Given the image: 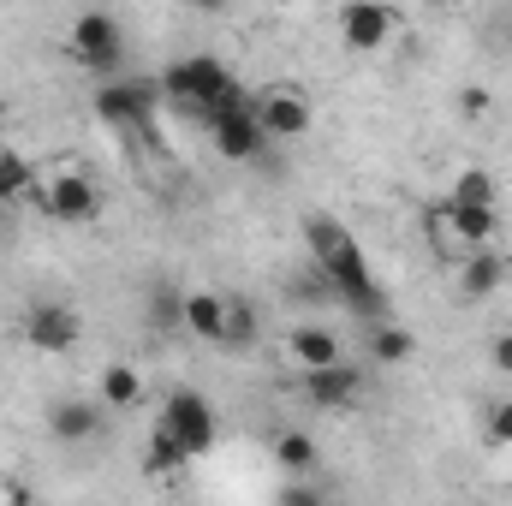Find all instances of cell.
Masks as SVG:
<instances>
[{
    "label": "cell",
    "instance_id": "6da1fadb",
    "mask_svg": "<svg viewBox=\"0 0 512 506\" xmlns=\"http://www.w3.org/2000/svg\"><path fill=\"white\" fill-rule=\"evenodd\" d=\"M304 245H310L322 280L334 286V298H340L352 316H364L370 328L393 322V298H387V286L376 280L370 256H364V245L352 239L346 221H334V215H304Z\"/></svg>",
    "mask_w": 512,
    "mask_h": 506
},
{
    "label": "cell",
    "instance_id": "7a4b0ae2",
    "mask_svg": "<svg viewBox=\"0 0 512 506\" xmlns=\"http://www.w3.org/2000/svg\"><path fill=\"white\" fill-rule=\"evenodd\" d=\"M161 102L173 108H191L197 120H215V114H233V108H251V90L215 60V54H185L161 72Z\"/></svg>",
    "mask_w": 512,
    "mask_h": 506
},
{
    "label": "cell",
    "instance_id": "3957f363",
    "mask_svg": "<svg viewBox=\"0 0 512 506\" xmlns=\"http://www.w3.org/2000/svg\"><path fill=\"white\" fill-rule=\"evenodd\" d=\"M155 429L173 435L185 459H203V453H215V441H221V411H215L197 387H173V393L161 399V411H155Z\"/></svg>",
    "mask_w": 512,
    "mask_h": 506
},
{
    "label": "cell",
    "instance_id": "277c9868",
    "mask_svg": "<svg viewBox=\"0 0 512 506\" xmlns=\"http://www.w3.org/2000/svg\"><path fill=\"white\" fill-rule=\"evenodd\" d=\"M66 48H72V60H78L84 72L108 78V72H120V60H126V24H120L114 12H78Z\"/></svg>",
    "mask_w": 512,
    "mask_h": 506
},
{
    "label": "cell",
    "instance_id": "5b68a950",
    "mask_svg": "<svg viewBox=\"0 0 512 506\" xmlns=\"http://www.w3.org/2000/svg\"><path fill=\"white\" fill-rule=\"evenodd\" d=\"M251 114H256V126H262L268 143H298L304 131L316 126L310 96H304V90H292V84H268V90H256Z\"/></svg>",
    "mask_w": 512,
    "mask_h": 506
},
{
    "label": "cell",
    "instance_id": "8992f818",
    "mask_svg": "<svg viewBox=\"0 0 512 506\" xmlns=\"http://www.w3.org/2000/svg\"><path fill=\"white\" fill-rule=\"evenodd\" d=\"M36 197H42V209H48L60 227H90V221L102 215V191H96V179L78 173V167H60L48 185H36Z\"/></svg>",
    "mask_w": 512,
    "mask_h": 506
},
{
    "label": "cell",
    "instance_id": "52a82bcc",
    "mask_svg": "<svg viewBox=\"0 0 512 506\" xmlns=\"http://www.w3.org/2000/svg\"><path fill=\"white\" fill-rule=\"evenodd\" d=\"M78 340H84V316H78L66 298H36V304L24 310V346H30V352L60 358V352H72Z\"/></svg>",
    "mask_w": 512,
    "mask_h": 506
},
{
    "label": "cell",
    "instance_id": "ba28073f",
    "mask_svg": "<svg viewBox=\"0 0 512 506\" xmlns=\"http://www.w3.org/2000/svg\"><path fill=\"white\" fill-rule=\"evenodd\" d=\"M155 102H161V84H149V78H126V84L114 78V84L96 90V114L108 126H149Z\"/></svg>",
    "mask_w": 512,
    "mask_h": 506
},
{
    "label": "cell",
    "instance_id": "9c48e42d",
    "mask_svg": "<svg viewBox=\"0 0 512 506\" xmlns=\"http://www.w3.org/2000/svg\"><path fill=\"white\" fill-rule=\"evenodd\" d=\"M393 30H399V12H393V6H376V0H352V6H340V42L358 48V54L387 48Z\"/></svg>",
    "mask_w": 512,
    "mask_h": 506
},
{
    "label": "cell",
    "instance_id": "30bf717a",
    "mask_svg": "<svg viewBox=\"0 0 512 506\" xmlns=\"http://www.w3.org/2000/svg\"><path fill=\"white\" fill-rule=\"evenodd\" d=\"M209 143H215L221 161H256L268 137H262L251 108H233V114H215V120H209Z\"/></svg>",
    "mask_w": 512,
    "mask_h": 506
},
{
    "label": "cell",
    "instance_id": "8fae6325",
    "mask_svg": "<svg viewBox=\"0 0 512 506\" xmlns=\"http://www.w3.org/2000/svg\"><path fill=\"white\" fill-rule=\"evenodd\" d=\"M102 429H108V405H102V399H60V405L48 411V435L66 441V447H84V441H96Z\"/></svg>",
    "mask_w": 512,
    "mask_h": 506
},
{
    "label": "cell",
    "instance_id": "7c38bea8",
    "mask_svg": "<svg viewBox=\"0 0 512 506\" xmlns=\"http://www.w3.org/2000/svg\"><path fill=\"white\" fill-rule=\"evenodd\" d=\"M435 209H441V221L453 227V239H459L465 256L495 251V239H501V209H459V203H435Z\"/></svg>",
    "mask_w": 512,
    "mask_h": 506
},
{
    "label": "cell",
    "instance_id": "4fadbf2b",
    "mask_svg": "<svg viewBox=\"0 0 512 506\" xmlns=\"http://www.w3.org/2000/svg\"><path fill=\"white\" fill-rule=\"evenodd\" d=\"M358 387H364V376L340 358V364H328V370H310V376H304V399H310V405H322V411H340V405H352V399H358Z\"/></svg>",
    "mask_w": 512,
    "mask_h": 506
},
{
    "label": "cell",
    "instance_id": "5bb4252c",
    "mask_svg": "<svg viewBox=\"0 0 512 506\" xmlns=\"http://www.w3.org/2000/svg\"><path fill=\"white\" fill-rule=\"evenodd\" d=\"M179 328L191 340H209V346H227V298L215 292H185V310H179Z\"/></svg>",
    "mask_w": 512,
    "mask_h": 506
},
{
    "label": "cell",
    "instance_id": "9a60e30c",
    "mask_svg": "<svg viewBox=\"0 0 512 506\" xmlns=\"http://www.w3.org/2000/svg\"><path fill=\"white\" fill-rule=\"evenodd\" d=\"M286 358L298 364V376H310V370L340 364L346 352H340V340H334L328 328H292V334H286Z\"/></svg>",
    "mask_w": 512,
    "mask_h": 506
},
{
    "label": "cell",
    "instance_id": "2e32d148",
    "mask_svg": "<svg viewBox=\"0 0 512 506\" xmlns=\"http://www.w3.org/2000/svg\"><path fill=\"white\" fill-rule=\"evenodd\" d=\"M507 280V256L501 251H477L459 262V298H471V304H483V298H495V286Z\"/></svg>",
    "mask_w": 512,
    "mask_h": 506
},
{
    "label": "cell",
    "instance_id": "e0dca14e",
    "mask_svg": "<svg viewBox=\"0 0 512 506\" xmlns=\"http://www.w3.org/2000/svg\"><path fill=\"white\" fill-rule=\"evenodd\" d=\"M447 203H459V209H501V179L489 167H459L453 185H447Z\"/></svg>",
    "mask_w": 512,
    "mask_h": 506
},
{
    "label": "cell",
    "instance_id": "ac0fdd59",
    "mask_svg": "<svg viewBox=\"0 0 512 506\" xmlns=\"http://www.w3.org/2000/svg\"><path fill=\"white\" fill-rule=\"evenodd\" d=\"M274 465H280L292 483H304V477L316 471V441H310V429H280V435H274Z\"/></svg>",
    "mask_w": 512,
    "mask_h": 506
},
{
    "label": "cell",
    "instance_id": "d6986e66",
    "mask_svg": "<svg viewBox=\"0 0 512 506\" xmlns=\"http://www.w3.org/2000/svg\"><path fill=\"white\" fill-rule=\"evenodd\" d=\"M411 352H417V334H411L405 322H382V328H370V358H376L382 370H399Z\"/></svg>",
    "mask_w": 512,
    "mask_h": 506
},
{
    "label": "cell",
    "instance_id": "ffe728a7",
    "mask_svg": "<svg viewBox=\"0 0 512 506\" xmlns=\"http://www.w3.org/2000/svg\"><path fill=\"white\" fill-rule=\"evenodd\" d=\"M18 197H36V173L24 155L0 149V203H18Z\"/></svg>",
    "mask_w": 512,
    "mask_h": 506
},
{
    "label": "cell",
    "instance_id": "44dd1931",
    "mask_svg": "<svg viewBox=\"0 0 512 506\" xmlns=\"http://www.w3.org/2000/svg\"><path fill=\"white\" fill-rule=\"evenodd\" d=\"M96 399H102V405H137V399H143V376H137L131 364H108Z\"/></svg>",
    "mask_w": 512,
    "mask_h": 506
},
{
    "label": "cell",
    "instance_id": "7402d4cb",
    "mask_svg": "<svg viewBox=\"0 0 512 506\" xmlns=\"http://www.w3.org/2000/svg\"><path fill=\"white\" fill-rule=\"evenodd\" d=\"M185 465H191V459L179 453V441H173V435H161V429H149V477H167V483H173Z\"/></svg>",
    "mask_w": 512,
    "mask_h": 506
},
{
    "label": "cell",
    "instance_id": "603a6c76",
    "mask_svg": "<svg viewBox=\"0 0 512 506\" xmlns=\"http://www.w3.org/2000/svg\"><path fill=\"white\" fill-rule=\"evenodd\" d=\"M423 239H429V256H441V262H465L459 239H453V227L441 221V209H429V215H423Z\"/></svg>",
    "mask_w": 512,
    "mask_h": 506
},
{
    "label": "cell",
    "instance_id": "cb8c5ba5",
    "mask_svg": "<svg viewBox=\"0 0 512 506\" xmlns=\"http://www.w3.org/2000/svg\"><path fill=\"white\" fill-rule=\"evenodd\" d=\"M251 340H256V310L227 298V346H251Z\"/></svg>",
    "mask_w": 512,
    "mask_h": 506
},
{
    "label": "cell",
    "instance_id": "d4e9b609",
    "mask_svg": "<svg viewBox=\"0 0 512 506\" xmlns=\"http://www.w3.org/2000/svg\"><path fill=\"white\" fill-rule=\"evenodd\" d=\"M179 310H185V298H173L167 286H155V292H149V322L173 328V322H179Z\"/></svg>",
    "mask_w": 512,
    "mask_h": 506
},
{
    "label": "cell",
    "instance_id": "484cf974",
    "mask_svg": "<svg viewBox=\"0 0 512 506\" xmlns=\"http://www.w3.org/2000/svg\"><path fill=\"white\" fill-rule=\"evenodd\" d=\"M489 447H512V399L489 411Z\"/></svg>",
    "mask_w": 512,
    "mask_h": 506
},
{
    "label": "cell",
    "instance_id": "4316f807",
    "mask_svg": "<svg viewBox=\"0 0 512 506\" xmlns=\"http://www.w3.org/2000/svg\"><path fill=\"white\" fill-rule=\"evenodd\" d=\"M489 364H495V376H512V328H501L489 340Z\"/></svg>",
    "mask_w": 512,
    "mask_h": 506
},
{
    "label": "cell",
    "instance_id": "83f0119b",
    "mask_svg": "<svg viewBox=\"0 0 512 506\" xmlns=\"http://www.w3.org/2000/svg\"><path fill=\"white\" fill-rule=\"evenodd\" d=\"M280 506H328V501H322V495L310 489V477H304V483H292V489L280 495Z\"/></svg>",
    "mask_w": 512,
    "mask_h": 506
},
{
    "label": "cell",
    "instance_id": "f1b7e54d",
    "mask_svg": "<svg viewBox=\"0 0 512 506\" xmlns=\"http://www.w3.org/2000/svg\"><path fill=\"white\" fill-rule=\"evenodd\" d=\"M459 108H465L471 120H483V114H489V90H477V84H471V90H459Z\"/></svg>",
    "mask_w": 512,
    "mask_h": 506
},
{
    "label": "cell",
    "instance_id": "f546056e",
    "mask_svg": "<svg viewBox=\"0 0 512 506\" xmlns=\"http://www.w3.org/2000/svg\"><path fill=\"white\" fill-rule=\"evenodd\" d=\"M507 36H512V12H507Z\"/></svg>",
    "mask_w": 512,
    "mask_h": 506
}]
</instances>
